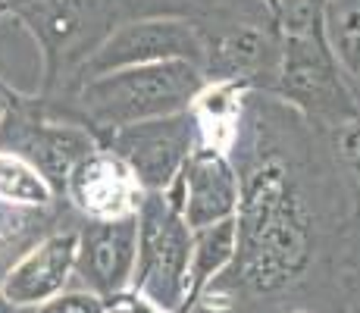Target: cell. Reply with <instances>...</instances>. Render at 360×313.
I'll use <instances>...</instances> for the list:
<instances>
[{
  "instance_id": "6da1fadb",
  "label": "cell",
  "mask_w": 360,
  "mask_h": 313,
  "mask_svg": "<svg viewBox=\"0 0 360 313\" xmlns=\"http://www.w3.org/2000/svg\"><path fill=\"white\" fill-rule=\"evenodd\" d=\"M245 135L235 129L229 157L238 170V248L210 288L248 298H279L310 276L320 254V217L310 200L304 166L295 154L297 125L273 120V103L241 107ZM207 288V291H210ZM204 291V295H207Z\"/></svg>"
},
{
  "instance_id": "7a4b0ae2",
  "label": "cell",
  "mask_w": 360,
  "mask_h": 313,
  "mask_svg": "<svg viewBox=\"0 0 360 313\" xmlns=\"http://www.w3.org/2000/svg\"><path fill=\"white\" fill-rule=\"evenodd\" d=\"M10 10L29 23L34 38L44 47V91L57 85H72L75 69L94 51V44L135 16H185L200 29H217L241 19H229L232 0H4Z\"/></svg>"
},
{
  "instance_id": "3957f363",
  "label": "cell",
  "mask_w": 360,
  "mask_h": 313,
  "mask_svg": "<svg viewBox=\"0 0 360 313\" xmlns=\"http://www.w3.org/2000/svg\"><path fill=\"white\" fill-rule=\"evenodd\" d=\"M207 88L204 69L188 60H163L91 75L69 88V103H51L57 113L82 122L94 138L131 122L188 110Z\"/></svg>"
},
{
  "instance_id": "277c9868",
  "label": "cell",
  "mask_w": 360,
  "mask_h": 313,
  "mask_svg": "<svg viewBox=\"0 0 360 313\" xmlns=\"http://www.w3.org/2000/svg\"><path fill=\"white\" fill-rule=\"evenodd\" d=\"M307 125L332 132L360 113L354 91L326 44V32L282 34L273 94Z\"/></svg>"
},
{
  "instance_id": "5b68a950",
  "label": "cell",
  "mask_w": 360,
  "mask_h": 313,
  "mask_svg": "<svg viewBox=\"0 0 360 313\" xmlns=\"http://www.w3.org/2000/svg\"><path fill=\"white\" fill-rule=\"evenodd\" d=\"M191 229L166 191H144L138 207V250L129 288L157 310L176 313L188 295Z\"/></svg>"
},
{
  "instance_id": "8992f818",
  "label": "cell",
  "mask_w": 360,
  "mask_h": 313,
  "mask_svg": "<svg viewBox=\"0 0 360 313\" xmlns=\"http://www.w3.org/2000/svg\"><path fill=\"white\" fill-rule=\"evenodd\" d=\"M98 148L94 135L82 122L41 103H10L0 120V151L16 154L44 176L57 200H63L72 166Z\"/></svg>"
},
{
  "instance_id": "52a82bcc",
  "label": "cell",
  "mask_w": 360,
  "mask_h": 313,
  "mask_svg": "<svg viewBox=\"0 0 360 313\" xmlns=\"http://www.w3.org/2000/svg\"><path fill=\"white\" fill-rule=\"evenodd\" d=\"M204 29L185 16H135L110 29L94 44V51L75 69L72 85L91 79V75L113 72L126 66H148L163 60H188L204 63ZM69 85V88H72ZM66 88V91H69Z\"/></svg>"
},
{
  "instance_id": "ba28073f",
  "label": "cell",
  "mask_w": 360,
  "mask_h": 313,
  "mask_svg": "<svg viewBox=\"0 0 360 313\" xmlns=\"http://www.w3.org/2000/svg\"><path fill=\"white\" fill-rule=\"evenodd\" d=\"M94 141L101 148L113 151L131 170V176L138 179V185L144 191H163L176 179V172L182 170L185 157L200 141V125L195 110L188 107L169 116H157V120L103 132Z\"/></svg>"
},
{
  "instance_id": "9c48e42d",
  "label": "cell",
  "mask_w": 360,
  "mask_h": 313,
  "mask_svg": "<svg viewBox=\"0 0 360 313\" xmlns=\"http://www.w3.org/2000/svg\"><path fill=\"white\" fill-rule=\"evenodd\" d=\"M207 85H235L245 91L273 94L279 66V34L266 19H241L204 34Z\"/></svg>"
},
{
  "instance_id": "30bf717a",
  "label": "cell",
  "mask_w": 360,
  "mask_h": 313,
  "mask_svg": "<svg viewBox=\"0 0 360 313\" xmlns=\"http://www.w3.org/2000/svg\"><path fill=\"white\" fill-rule=\"evenodd\" d=\"M163 191L182 210L188 229L213 226L219 219L235 217V210H238V170H235L226 148L198 141L195 151L185 157L182 170Z\"/></svg>"
},
{
  "instance_id": "8fae6325",
  "label": "cell",
  "mask_w": 360,
  "mask_h": 313,
  "mask_svg": "<svg viewBox=\"0 0 360 313\" xmlns=\"http://www.w3.org/2000/svg\"><path fill=\"white\" fill-rule=\"evenodd\" d=\"M75 248V273L82 288L101 295L103 301L129 288L138 250V213L116 219H85Z\"/></svg>"
},
{
  "instance_id": "7c38bea8",
  "label": "cell",
  "mask_w": 360,
  "mask_h": 313,
  "mask_svg": "<svg viewBox=\"0 0 360 313\" xmlns=\"http://www.w3.org/2000/svg\"><path fill=\"white\" fill-rule=\"evenodd\" d=\"M75 248H79V229H51L38 245H32L22 257H16L6 267L4 279H0V295L19 313L51 301L72 282Z\"/></svg>"
},
{
  "instance_id": "4fadbf2b",
  "label": "cell",
  "mask_w": 360,
  "mask_h": 313,
  "mask_svg": "<svg viewBox=\"0 0 360 313\" xmlns=\"http://www.w3.org/2000/svg\"><path fill=\"white\" fill-rule=\"evenodd\" d=\"M141 198L144 188L131 170L101 144L72 166L63 188V200H69L72 210L85 219H116L138 213Z\"/></svg>"
},
{
  "instance_id": "5bb4252c",
  "label": "cell",
  "mask_w": 360,
  "mask_h": 313,
  "mask_svg": "<svg viewBox=\"0 0 360 313\" xmlns=\"http://www.w3.org/2000/svg\"><path fill=\"white\" fill-rule=\"evenodd\" d=\"M235 248H238V226H235V217L219 219V222H213V226L191 229L188 295H185V304L179 310L195 313L198 301L204 298V291L229 269Z\"/></svg>"
},
{
  "instance_id": "9a60e30c",
  "label": "cell",
  "mask_w": 360,
  "mask_h": 313,
  "mask_svg": "<svg viewBox=\"0 0 360 313\" xmlns=\"http://www.w3.org/2000/svg\"><path fill=\"white\" fill-rule=\"evenodd\" d=\"M57 222V207H29L0 198V267H10L32 245H38Z\"/></svg>"
},
{
  "instance_id": "2e32d148",
  "label": "cell",
  "mask_w": 360,
  "mask_h": 313,
  "mask_svg": "<svg viewBox=\"0 0 360 313\" xmlns=\"http://www.w3.org/2000/svg\"><path fill=\"white\" fill-rule=\"evenodd\" d=\"M323 32L342 75L360 82V0H326Z\"/></svg>"
},
{
  "instance_id": "e0dca14e",
  "label": "cell",
  "mask_w": 360,
  "mask_h": 313,
  "mask_svg": "<svg viewBox=\"0 0 360 313\" xmlns=\"http://www.w3.org/2000/svg\"><path fill=\"white\" fill-rule=\"evenodd\" d=\"M0 198L29 207H57V194L32 163L0 151Z\"/></svg>"
},
{
  "instance_id": "ac0fdd59",
  "label": "cell",
  "mask_w": 360,
  "mask_h": 313,
  "mask_svg": "<svg viewBox=\"0 0 360 313\" xmlns=\"http://www.w3.org/2000/svg\"><path fill=\"white\" fill-rule=\"evenodd\" d=\"M329 141H332V154H335V163L342 170L345 182L351 185L354 191V200L360 207V113L354 120L342 122L338 129L326 132Z\"/></svg>"
},
{
  "instance_id": "d6986e66",
  "label": "cell",
  "mask_w": 360,
  "mask_h": 313,
  "mask_svg": "<svg viewBox=\"0 0 360 313\" xmlns=\"http://www.w3.org/2000/svg\"><path fill=\"white\" fill-rule=\"evenodd\" d=\"M22 313H107V301L88 288H66L60 295H53L51 301Z\"/></svg>"
},
{
  "instance_id": "ffe728a7",
  "label": "cell",
  "mask_w": 360,
  "mask_h": 313,
  "mask_svg": "<svg viewBox=\"0 0 360 313\" xmlns=\"http://www.w3.org/2000/svg\"><path fill=\"white\" fill-rule=\"evenodd\" d=\"M107 313H163V310H157L154 304L148 301V298H141L138 291H120V295H113V298H107ZM176 313H191V310H176Z\"/></svg>"
},
{
  "instance_id": "44dd1931",
  "label": "cell",
  "mask_w": 360,
  "mask_h": 313,
  "mask_svg": "<svg viewBox=\"0 0 360 313\" xmlns=\"http://www.w3.org/2000/svg\"><path fill=\"white\" fill-rule=\"evenodd\" d=\"M0 313H19L16 307H13V304L10 301H6V298L4 295H0Z\"/></svg>"
},
{
  "instance_id": "7402d4cb",
  "label": "cell",
  "mask_w": 360,
  "mask_h": 313,
  "mask_svg": "<svg viewBox=\"0 0 360 313\" xmlns=\"http://www.w3.org/2000/svg\"><path fill=\"white\" fill-rule=\"evenodd\" d=\"M6 107H10V101H6V94H4V91H0V120H4Z\"/></svg>"
},
{
  "instance_id": "603a6c76",
  "label": "cell",
  "mask_w": 360,
  "mask_h": 313,
  "mask_svg": "<svg viewBox=\"0 0 360 313\" xmlns=\"http://www.w3.org/2000/svg\"><path fill=\"white\" fill-rule=\"evenodd\" d=\"M4 273H6V269H4V267H0V279H4Z\"/></svg>"
}]
</instances>
